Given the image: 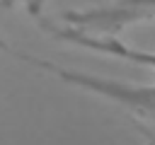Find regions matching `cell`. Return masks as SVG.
<instances>
[{"mask_svg": "<svg viewBox=\"0 0 155 145\" xmlns=\"http://www.w3.org/2000/svg\"><path fill=\"white\" fill-rule=\"evenodd\" d=\"M61 19L65 27L92 36H116L128 24L155 19V0H111L97 7L68 10Z\"/></svg>", "mask_w": 155, "mask_h": 145, "instance_id": "obj_1", "label": "cell"}, {"mask_svg": "<svg viewBox=\"0 0 155 145\" xmlns=\"http://www.w3.org/2000/svg\"><path fill=\"white\" fill-rule=\"evenodd\" d=\"M44 2H46V0H2V5H5V7H12V5H24V10H27L31 17H36V19H41Z\"/></svg>", "mask_w": 155, "mask_h": 145, "instance_id": "obj_3", "label": "cell"}, {"mask_svg": "<svg viewBox=\"0 0 155 145\" xmlns=\"http://www.w3.org/2000/svg\"><path fill=\"white\" fill-rule=\"evenodd\" d=\"M39 24H41L53 39H61V41H68V44L90 48V51L102 53V56L121 58V60H128V63H136V65H148V68L155 70V51L133 48V46L124 44L119 36H92V34H85V31H78V29H70V27H65V24L46 22L44 17L39 19Z\"/></svg>", "mask_w": 155, "mask_h": 145, "instance_id": "obj_2", "label": "cell"}]
</instances>
